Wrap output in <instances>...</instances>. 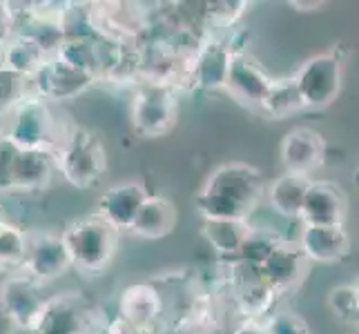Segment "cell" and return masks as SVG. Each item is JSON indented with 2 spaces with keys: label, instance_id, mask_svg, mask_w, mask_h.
Returning <instances> with one entry per match:
<instances>
[{
  "label": "cell",
  "instance_id": "6da1fadb",
  "mask_svg": "<svg viewBox=\"0 0 359 334\" xmlns=\"http://www.w3.org/2000/svg\"><path fill=\"white\" fill-rule=\"evenodd\" d=\"M262 192V174L255 167L224 165L208 179L196 203L208 221H243Z\"/></svg>",
  "mask_w": 359,
  "mask_h": 334
},
{
  "label": "cell",
  "instance_id": "7a4b0ae2",
  "mask_svg": "<svg viewBox=\"0 0 359 334\" xmlns=\"http://www.w3.org/2000/svg\"><path fill=\"white\" fill-rule=\"evenodd\" d=\"M60 243H63L69 256V263L88 272L103 270L114 252L112 228L98 216L88 221H76L72 228H67Z\"/></svg>",
  "mask_w": 359,
  "mask_h": 334
},
{
  "label": "cell",
  "instance_id": "3957f363",
  "mask_svg": "<svg viewBox=\"0 0 359 334\" xmlns=\"http://www.w3.org/2000/svg\"><path fill=\"white\" fill-rule=\"evenodd\" d=\"M302 107H326L335 101L341 88V63L332 54L317 56L292 78Z\"/></svg>",
  "mask_w": 359,
  "mask_h": 334
},
{
  "label": "cell",
  "instance_id": "277c9868",
  "mask_svg": "<svg viewBox=\"0 0 359 334\" xmlns=\"http://www.w3.org/2000/svg\"><path fill=\"white\" fill-rule=\"evenodd\" d=\"M103 167H105V154L101 143H98V139L92 132L79 130L69 139L63 156V169L67 181L83 190L101 176Z\"/></svg>",
  "mask_w": 359,
  "mask_h": 334
},
{
  "label": "cell",
  "instance_id": "5b68a950",
  "mask_svg": "<svg viewBox=\"0 0 359 334\" xmlns=\"http://www.w3.org/2000/svg\"><path fill=\"white\" fill-rule=\"evenodd\" d=\"M346 196L332 183H311L299 209L304 225H341Z\"/></svg>",
  "mask_w": 359,
  "mask_h": 334
},
{
  "label": "cell",
  "instance_id": "8992f818",
  "mask_svg": "<svg viewBox=\"0 0 359 334\" xmlns=\"http://www.w3.org/2000/svg\"><path fill=\"white\" fill-rule=\"evenodd\" d=\"M145 199L147 196L143 192V185L139 183L114 185L98 201V218L105 221L109 228L130 230Z\"/></svg>",
  "mask_w": 359,
  "mask_h": 334
},
{
  "label": "cell",
  "instance_id": "52a82bcc",
  "mask_svg": "<svg viewBox=\"0 0 359 334\" xmlns=\"http://www.w3.org/2000/svg\"><path fill=\"white\" fill-rule=\"evenodd\" d=\"M324 150L326 143L317 132L308 127H297L281 143V160L288 172L306 176L315 165L324 160Z\"/></svg>",
  "mask_w": 359,
  "mask_h": 334
},
{
  "label": "cell",
  "instance_id": "ba28073f",
  "mask_svg": "<svg viewBox=\"0 0 359 334\" xmlns=\"http://www.w3.org/2000/svg\"><path fill=\"white\" fill-rule=\"evenodd\" d=\"M348 234L341 225H304L302 252L321 263H335L348 254Z\"/></svg>",
  "mask_w": 359,
  "mask_h": 334
},
{
  "label": "cell",
  "instance_id": "9c48e42d",
  "mask_svg": "<svg viewBox=\"0 0 359 334\" xmlns=\"http://www.w3.org/2000/svg\"><path fill=\"white\" fill-rule=\"evenodd\" d=\"M134 118L139 130L147 134L165 132L172 125V120H175V105H172L170 96L161 90L143 92L136 98Z\"/></svg>",
  "mask_w": 359,
  "mask_h": 334
},
{
  "label": "cell",
  "instance_id": "30bf717a",
  "mask_svg": "<svg viewBox=\"0 0 359 334\" xmlns=\"http://www.w3.org/2000/svg\"><path fill=\"white\" fill-rule=\"evenodd\" d=\"M175 221H177V212H175V207H172V203L165 199H158V196H152V199L143 201L130 230L136 237L158 239V237H165V234L175 228Z\"/></svg>",
  "mask_w": 359,
  "mask_h": 334
},
{
  "label": "cell",
  "instance_id": "8fae6325",
  "mask_svg": "<svg viewBox=\"0 0 359 334\" xmlns=\"http://www.w3.org/2000/svg\"><path fill=\"white\" fill-rule=\"evenodd\" d=\"M25 252L29 256L32 274H36L39 279H54L69 265V256L60 239L43 237L29 247H25Z\"/></svg>",
  "mask_w": 359,
  "mask_h": 334
},
{
  "label": "cell",
  "instance_id": "7c38bea8",
  "mask_svg": "<svg viewBox=\"0 0 359 334\" xmlns=\"http://www.w3.org/2000/svg\"><path fill=\"white\" fill-rule=\"evenodd\" d=\"M308 185H311L308 176L294 174V172H286L281 179H277L270 185L268 199L277 212L286 214V216H299V209L304 203V196L308 192Z\"/></svg>",
  "mask_w": 359,
  "mask_h": 334
},
{
  "label": "cell",
  "instance_id": "4fadbf2b",
  "mask_svg": "<svg viewBox=\"0 0 359 334\" xmlns=\"http://www.w3.org/2000/svg\"><path fill=\"white\" fill-rule=\"evenodd\" d=\"M226 83L239 98L255 101V103H262L270 88V81L255 65L245 63V60H232L228 65Z\"/></svg>",
  "mask_w": 359,
  "mask_h": 334
},
{
  "label": "cell",
  "instance_id": "5bb4252c",
  "mask_svg": "<svg viewBox=\"0 0 359 334\" xmlns=\"http://www.w3.org/2000/svg\"><path fill=\"white\" fill-rule=\"evenodd\" d=\"M241 223L243 221H208L203 232L210 239V243H215L219 250L234 252V250H241V245L248 239Z\"/></svg>",
  "mask_w": 359,
  "mask_h": 334
},
{
  "label": "cell",
  "instance_id": "9a60e30c",
  "mask_svg": "<svg viewBox=\"0 0 359 334\" xmlns=\"http://www.w3.org/2000/svg\"><path fill=\"white\" fill-rule=\"evenodd\" d=\"M264 272L270 281L279 283V286H288L299 274V254L275 247L264 261Z\"/></svg>",
  "mask_w": 359,
  "mask_h": 334
},
{
  "label": "cell",
  "instance_id": "2e32d148",
  "mask_svg": "<svg viewBox=\"0 0 359 334\" xmlns=\"http://www.w3.org/2000/svg\"><path fill=\"white\" fill-rule=\"evenodd\" d=\"M328 305L339 321L355 323L357 321V288L355 286H341V288L330 290Z\"/></svg>",
  "mask_w": 359,
  "mask_h": 334
},
{
  "label": "cell",
  "instance_id": "e0dca14e",
  "mask_svg": "<svg viewBox=\"0 0 359 334\" xmlns=\"http://www.w3.org/2000/svg\"><path fill=\"white\" fill-rule=\"evenodd\" d=\"M154 296V292L150 290V288H132L130 292H128V296H126V303H123V307H126V314L132 319V321H136V316H139V310H143L141 312V316H143V323H147L154 314H156V305L154 303H150L147 305L145 301H150Z\"/></svg>",
  "mask_w": 359,
  "mask_h": 334
},
{
  "label": "cell",
  "instance_id": "ac0fdd59",
  "mask_svg": "<svg viewBox=\"0 0 359 334\" xmlns=\"http://www.w3.org/2000/svg\"><path fill=\"white\" fill-rule=\"evenodd\" d=\"M20 254H25V241L18 234V230L7 228L5 223H0V261Z\"/></svg>",
  "mask_w": 359,
  "mask_h": 334
}]
</instances>
